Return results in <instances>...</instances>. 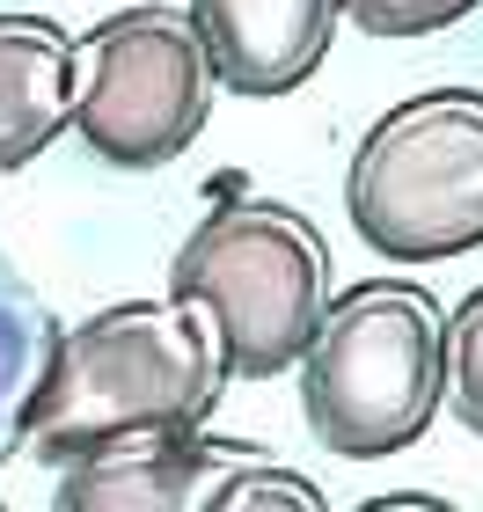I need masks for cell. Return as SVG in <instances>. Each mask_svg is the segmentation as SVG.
<instances>
[{"mask_svg": "<svg viewBox=\"0 0 483 512\" xmlns=\"http://www.w3.org/2000/svg\"><path fill=\"white\" fill-rule=\"evenodd\" d=\"M227 381L235 374H227L220 330L191 300H110L59 337L22 447L66 469L140 432H205Z\"/></svg>", "mask_w": 483, "mask_h": 512, "instance_id": "1", "label": "cell"}, {"mask_svg": "<svg viewBox=\"0 0 483 512\" xmlns=\"http://www.w3.org/2000/svg\"><path fill=\"white\" fill-rule=\"evenodd\" d=\"M293 374H301L308 432L330 454H403L447 403V308L418 278H359L330 300Z\"/></svg>", "mask_w": 483, "mask_h": 512, "instance_id": "2", "label": "cell"}, {"mask_svg": "<svg viewBox=\"0 0 483 512\" xmlns=\"http://www.w3.org/2000/svg\"><path fill=\"white\" fill-rule=\"evenodd\" d=\"M169 293L220 330L235 381H271L308 359L330 315V242L286 198H227L169 256Z\"/></svg>", "mask_w": 483, "mask_h": 512, "instance_id": "3", "label": "cell"}, {"mask_svg": "<svg viewBox=\"0 0 483 512\" xmlns=\"http://www.w3.org/2000/svg\"><path fill=\"white\" fill-rule=\"evenodd\" d=\"M344 213L374 256L440 264L483 249V88L388 103L344 169Z\"/></svg>", "mask_w": 483, "mask_h": 512, "instance_id": "4", "label": "cell"}, {"mask_svg": "<svg viewBox=\"0 0 483 512\" xmlns=\"http://www.w3.org/2000/svg\"><path fill=\"white\" fill-rule=\"evenodd\" d=\"M213 52L191 8H118L81 37L74 132L110 169H169L213 118Z\"/></svg>", "mask_w": 483, "mask_h": 512, "instance_id": "5", "label": "cell"}, {"mask_svg": "<svg viewBox=\"0 0 483 512\" xmlns=\"http://www.w3.org/2000/svg\"><path fill=\"white\" fill-rule=\"evenodd\" d=\"M257 447L220 432H140L66 461L59 512H213Z\"/></svg>", "mask_w": 483, "mask_h": 512, "instance_id": "6", "label": "cell"}, {"mask_svg": "<svg viewBox=\"0 0 483 512\" xmlns=\"http://www.w3.org/2000/svg\"><path fill=\"white\" fill-rule=\"evenodd\" d=\"M191 22L213 52L220 88L271 103L315 81L337 30L352 22V0H191Z\"/></svg>", "mask_w": 483, "mask_h": 512, "instance_id": "7", "label": "cell"}, {"mask_svg": "<svg viewBox=\"0 0 483 512\" xmlns=\"http://www.w3.org/2000/svg\"><path fill=\"white\" fill-rule=\"evenodd\" d=\"M81 96V37L52 15L0 8V176L30 169L74 125Z\"/></svg>", "mask_w": 483, "mask_h": 512, "instance_id": "8", "label": "cell"}, {"mask_svg": "<svg viewBox=\"0 0 483 512\" xmlns=\"http://www.w3.org/2000/svg\"><path fill=\"white\" fill-rule=\"evenodd\" d=\"M59 315L44 308V293L15 271V256L0 249V461L30 439V403L59 352Z\"/></svg>", "mask_w": 483, "mask_h": 512, "instance_id": "9", "label": "cell"}, {"mask_svg": "<svg viewBox=\"0 0 483 512\" xmlns=\"http://www.w3.org/2000/svg\"><path fill=\"white\" fill-rule=\"evenodd\" d=\"M447 403L483 439V286L447 315Z\"/></svg>", "mask_w": 483, "mask_h": 512, "instance_id": "10", "label": "cell"}, {"mask_svg": "<svg viewBox=\"0 0 483 512\" xmlns=\"http://www.w3.org/2000/svg\"><path fill=\"white\" fill-rule=\"evenodd\" d=\"M213 512H330V498L315 491V476H301V469H286V461L257 454L235 483H227V498H220Z\"/></svg>", "mask_w": 483, "mask_h": 512, "instance_id": "11", "label": "cell"}, {"mask_svg": "<svg viewBox=\"0 0 483 512\" xmlns=\"http://www.w3.org/2000/svg\"><path fill=\"white\" fill-rule=\"evenodd\" d=\"M483 0H352V30L366 37H440L469 22Z\"/></svg>", "mask_w": 483, "mask_h": 512, "instance_id": "12", "label": "cell"}, {"mask_svg": "<svg viewBox=\"0 0 483 512\" xmlns=\"http://www.w3.org/2000/svg\"><path fill=\"white\" fill-rule=\"evenodd\" d=\"M359 512H462V505H447L432 491H388V498H366Z\"/></svg>", "mask_w": 483, "mask_h": 512, "instance_id": "13", "label": "cell"}, {"mask_svg": "<svg viewBox=\"0 0 483 512\" xmlns=\"http://www.w3.org/2000/svg\"><path fill=\"white\" fill-rule=\"evenodd\" d=\"M0 512H8V498H0Z\"/></svg>", "mask_w": 483, "mask_h": 512, "instance_id": "14", "label": "cell"}]
</instances>
